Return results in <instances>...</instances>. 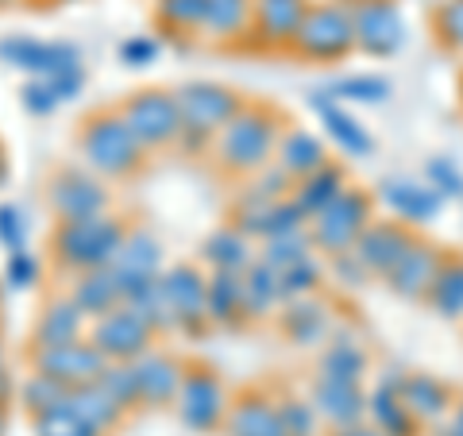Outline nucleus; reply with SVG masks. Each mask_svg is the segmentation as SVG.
Here are the masks:
<instances>
[{"instance_id":"obj_1","label":"nucleus","mask_w":463,"mask_h":436,"mask_svg":"<svg viewBox=\"0 0 463 436\" xmlns=\"http://www.w3.org/2000/svg\"><path fill=\"white\" fill-rule=\"evenodd\" d=\"M282 116L270 105H243L232 120L216 132L213 139V155L221 170L228 174H259L274 163L282 139Z\"/></svg>"},{"instance_id":"obj_2","label":"nucleus","mask_w":463,"mask_h":436,"mask_svg":"<svg viewBox=\"0 0 463 436\" xmlns=\"http://www.w3.org/2000/svg\"><path fill=\"white\" fill-rule=\"evenodd\" d=\"M78 151L85 158V166H90L97 178H109V182L132 178L143 166V155H147V147H143L132 128L124 124L120 109H97L85 116L78 128Z\"/></svg>"},{"instance_id":"obj_3","label":"nucleus","mask_w":463,"mask_h":436,"mask_svg":"<svg viewBox=\"0 0 463 436\" xmlns=\"http://www.w3.org/2000/svg\"><path fill=\"white\" fill-rule=\"evenodd\" d=\"M124 236H128V221L116 213H100V216H90V221H58L51 236V251L58 267L85 274V270L112 267L116 255H120Z\"/></svg>"},{"instance_id":"obj_4","label":"nucleus","mask_w":463,"mask_h":436,"mask_svg":"<svg viewBox=\"0 0 463 436\" xmlns=\"http://www.w3.org/2000/svg\"><path fill=\"white\" fill-rule=\"evenodd\" d=\"M182 109V147L185 151H201L216 132L243 109V97L236 90H228L221 81H185L174 90Z\"/></svg>"},{"instance_id":"obj_5","label":"nucleus","mask_w":463,"mask_h":436,"mask_svg":"<svg viewBox=\"0 0 463 436\" xmlns=\"http://www.w3.org/2000/svg\"><path fill=\"white\" fill-rule=\"evenodd\" d=\"M298 58L306 62H340L355 51V27H352V8L344 0H321V5H309L306 24L294 39Z\"/></svg>"},{"instance_id":"obj_6","label":"nucleus","mask_w":463,"mask_h":436,"mask_svg":"<svg viewBox=\"0 0 463 436\" xmlns=\"http://www.w3.org/2000/svg\"><path fill=\"white\" fill-rule=\"evenodd\" d=\"M120 116L147 151L174 147L182 139V109H178L174 90H155L151 85V90L128 93L120 100Z\"/></svg>"},{"instance_id":"obj_7","label":"nucleus","mask_w":463,"mask_h":436,"mask_svg":"<svg viewBox=\"0 0 463 436\" xmlns=\"http://www.w3.org/2000/svg\"><path fill=\"white\" fill-rule=\"evenodd\" d=\"M158 289L170 313V332L201 336L209 328V279L194 263H174L166 274H158Z\"/></svg>"},{"instance_id":"obj_8","label":"nucleus","mask_w":463,"mask_h":436,"mask_svg":"<svg viewBox=\"0 0 463 436\" xmlns=\"http://www.w3.org/2000/svg\"><path fill=\"white\" fill-rule=\"evenodd\" d=\"M371 221H374L371 216V197L364 190H355V185H347L332 205H325L309 221V236H313V243L321 247V251L344 255V251H352L355 247V240L364 236Z\"/></svg>"},{"instance_id":"obj_9","label":"nucleus","mask_w":463,"mask_h":436,"mask_svg":"<svg viewBox=\"0 0 463 436\" xmlns=\"http://www.w3.org/2000/svg\"><path fill=\"white\" fill-rule=\"evenodd\" d=\"M228 390L221 383V374L213 367H185V379L182 390L174 398V413L190 432H216L224 429V417H228Z\"/></svg>"},{"instance_id":"obj_10","label":"nucleus","mask_w":463,"mask_h":436,"mask_svg":"<svg viewBox=\"0 0 463 436\" xmlns=\"http://www.w3.org/2000/svg\"><path fill=\"white\" fill-rule=\"evenodd\" d=\"M47 205L58 221H90V216L109 213V190L97 174L62 166L47 178Z\"/></svg>"},{"instance_id":"obj_11","label":"nucleus","mask_w":463,"mask_h":436,"mask_svg":"<svg viewBox=\"0 0 463 436\" xmlns=\"http://www.w3.org/2000/svg\"><path fill=\"white\" fill-rule=\"evenodd\" d=\"M90 340L109 363H136L139 355L151 352L155 328L143 321L139 313L128 309V305H120V309L97 317V321L90 325Z\"/></svg>"},{"instance_id":"obj_12","label":"nucleus","mask_w":463,"mask_h":436,"mask_svg":"<svg viewBox=\"0 0 463 436\" xmlns=\"http://www.w3.org/2000/svg\"><path fill=\"white\" fill-rule=\"evenodd\" d=\"M355 27V51L371 58H390L405 43V20L394 0H347Z\"/></svg>"},{"instance_id":"obj_13","label":"nucleus","mask_w":463,"mask_h":436,"mask_svg":"<svg viewBox=\"0 0 463 436\" xmlns=\"http://www.w3.org/2000/svg\"><path fill=\"white\" fill-rule=\"evenodd\" d=\"M0 62L20 70L27 78H58L81 66V51L74 43H43L32 35H5L0 39Z\"/></svg>"},{"instance_id":"obj_14","label":"nucleus","mask_w":463,"mask_h":436,"mask_svg":"<svg viewBox=\"0 0 463 436\" xmlns=\"http://www.w3.org/2000/svg\"><path fill=\"white\" fill-rule=\"evenodd\" d=\"M109 367V359L97 352L90 336H81L74 344H58V347H32V371L51 374L62 386H90L100 379V371Z\"/></svg>"},{"instance_id":"obj_15","label":"nucleus","mask_w":463,"mask_h":436,"mask_svg":"<svg viewBox=\"0 0 463 436\" xmlns=\"http://www.w3.org/2000/svg\"><path fill=\"white\" fill-rule=\"evenodd\" d=\"M417 236L410 232V224H398V221H371L367 232L355 240L352 255L364 263V270L371 279H386L390 270H394L398 259L410 251V243Z\"/></svg>"},{"instance_id":"obj_16","label":"nucleus","mask_w":463,"mask_h":436,"mask_svg":"<svg viewBox=\"0 0 463 436\" xmlns=\"http://www.w3.org/2000/svg\"><path fill=\"white\" fill-rule=\"evenodd\" d=\"M444 267V251L437 243H425V240H413L410 251H405L394 270L386 274V286L394 289L398 298L405 301H417V298H429L432 282H437V274Z\"/></svg>"},{"instance_id":"obj_17","label":"nucleus","mask_w":463,"mask_h":436,"mask_svg":"<svg viewBox=\"0 0 463 436\" xmlns=\"http://www.w3.org/2000/svg\"><path fill=\"white\" fill-rule=\"evenodd\" d=\"M379 201L394 216H402L405 224H432L440 216V209H444V197L432 190L429 182L402 178V174L379 182Z\"/></svg>"},{"instance_id":"obj_18","label":"nucleus","mask_w":463,"mask_h":436,"mask_svg":"<svg viewBox=\"0 0 463 436\" xmlns=\"http://www.w3.org/2000/svg\"><path fill=\"white\" fill-rule=\"evenodd\" d=\"M402 379H405V371H386L379 386L367 394V417L383 436H417L421 432V421L410 413V405L398 394Z\"/></svg>"},{"instance_id":"obj_19","label":"nucleus","mask_w":463,"mask_h":436,"mask_svg":"<svg viewBox=\"0 0 463 436\" xmlns=\"http://www.w3.org/2000/svg\"><path fill=\"white\" fill-rule=\"evenodd\" d=\"M309 0H255V20H251V35L259 47H294V39L306 24Z\"/></svg>"},{"instance_id":"obj_20","label":"nucleus","mask_w":463,"mask_h":436,"mask_svg":"<svg viewBox=\"0 0 463 436\" xmlns=\"http://www.w3.org/2000/svg\"><path fill=\"white\" fill-rule=\"evenodd\" d=\"M136 379H139V405H151V410H163V405H174L185 379V363L170 352H147L136 363Z\"/></svg>"},{"instance_id":"obj_21","label":"nucleus","mask_w":463,"mask_h":436,"mask_svg":"<svg viewBox=\"0 0 463 436\" xmlns=\"http://www.w3.org/2000/svg\"><path fill=\"white\" fill-rule=\"evenodd\" d=\"M309 109L317 112V120H321L325 128V136L336 143V147L344 155H352V158H367L374 151V139L367 136V128L355 120L352 112H347L340 100H332L325 90H313L309 93Z\"/></svg>"},{"instance_id":"obj_22","label":"nucleus","mask_w":463,"mask_h":436,"mask_svg":"<svg viewBox=\"0 0 463 436\" xmlns=\"http://www.w3.org/2000/svg\"><path fill=\"white\" fill-rule=\"evenodd\" d=\"M224 436H286L279 421V405L263 390H240L228 405Z\"/></svg>"},{"instance_id":"obj_23","label":"nucleus","mask_w":463,"mask_h":436,"mask_svg":"<svg viewBox=\"0 0 463 436\" xmlns=\"http://www.w3.org/2000/svg\"><path fill=\"white\" fill-rule=\"evenodd\" d=\"M81 336H90L85 332V313L70 301V294L43 301L32 325V347H58V344H74Z\"/></svg>"},{"instance_id":"obj_24","label":"nucleus","mask_w":463,"mask_h":436,"mask_svg":"<svg viewBox=\"0 0 463 436\" xmlns=\"http://www.w3.org/2000/svg\"><path fill=\"white\" fill-rule=\"evenodd\" d=\"M313 410L321 413L332 429L340 425H355L367 417V394L359 383H332V379H313Z\"/></svg>"},{"instance_id":"obj_25","label":"nucleus","mask_w":463,"mask_h":436,"mask_svg":"<svg viewBox=\"0 0 463 436\" xmlns=\"http://www.w3.org/2000/svg\"><path fill=\"white\" fill-rule=\"evenodd\" d=\"M70 301L85 313V321H97L112 309L124 305V289H120V274L116 267H100V270H85L74 274V286H70Z\"/></svg>"},{"instance_id":"obj_26","label":"nucleus","mask_w":463,"mask_h":436,"mask_svg":"<svg viewBox=\"0 0 463 436\" xmlns=\"http://www.w3.org/2000/svg\"><path fill=\"white\" fill-rule=\"evenodd\" d=\"M279 325H282V336L289 344L317 347V344H328L332 317H328V305L321 298H298V301H286Z\"/></svg>"},{"instance_id":"obj_27","label":"nucleus","mask_w":463,"mask_h":436,"mask_svg":"<svg viewBox=\"0 0 463 436\" xmlns=\"http://www.w3.org/2000/svg\"><path fill=\"white\" fill-rule=\"evenodd\" d=\"M402 402L410 405V413L417 421H444L448 413H456V402H452V390H448L437 374H425V371H413L402 379Z\"/></svg>"},{"instance_id":"obj_28","label":"nucleus","mask_w":463,"mask_h":436,"mask_svg":"<svg viewBox=\"0 0 463 436\" xmlns=\"http://www.w3.org/2000/svg\"><path fill=\"white\" fill-rule=\"evenodd\" d=\"M274 163L294 182H301V178H309L313 170H321L328 163V155H325V143L313 132H306V128H286L279 139V151H274Z\"/></svg>"},{"instance_id":"obj_29","label":"nucleus","mask_w":463,"mask_h":436,"mask_svg":"<svg viewBox=\"0 0 463 436\" xmlns=\"http://www.w3.org/2000/svg\"><path fill=\"white\" fill-rule=\"evenodd\" d=\"M201 263L213 267V270H232V274H243L255 259H251V243L248 236L236 228V224H224L209 232L205 240H201Z\"/></svg>"},{"instance_id":"obj_30","label":"nucleus","mask_w":463,"mask_h":436,"mask_svg":"<svg viewBox=\"0 0 463 436\" xmlns=\"http://www.w3.org/2000/svg\"><path fill=\"white\" fill-rule=\"evenodd\" d=\"M251 20H255V0H209L201 35L213 43H232L251 35Z\"/></svg>"},{"instance_id":"obj_31","label":"nucleus","mask_w":463,"mask_h":436,"mask_svg":"<svg viewBox=\"0 0 463 436\" xmlns=\"http://www.w3.org/2000/svg\"><path fill=\"white\" fill-rule=\"evenodd\" d=\"M347 190V174H344V166H336V163H325L321 170H313L309 178H301V182H294V197L298 201V209L309 216L321 213L325 205H332V201H336L340 194Z\"/></svg>"},{"instance_id":"obj_32","label":"nucleus","mask_w":463,"mask_h":436,"mask_svg":"<svg viewBox=\"0 0 463 436\" xmlns=\"http://www.w3.org/2000/svg\"><path fill=\"white\" fill-rule=\"evenodd\" d=\"M367 352L364 344L352 340V336H332L328 347L321 352V363H317V374L332 383H364L367 374Z\"/></svg>"},{"instance_id":"obj_33","label":"nucleus","mask_w":463,"mask_h":436,"mask_svg":"<svg viewBox=\"0 0 463 436\" xmlns=\"http://www.w3.org/2000/svg\"><path fill=\"white\" fill-rule=\"evenodd\" d=\"M282 301L279 294V270L267 267L263 259L243 270V321H263L274 313V305Z\"/></svg>"},{"instance_id":"obj_34","label":"nucleus","mask_w":463,"mask_h":436,"mask_svg":"<svg viewBox=\"0 0 463 436\" xmlns=\"http://www.w3.org/2000/svg\"><path fill=\"white\" fill-rule=\"evenodd\" d=\"M243 321V274L213 270L209 274V325H240Z\"/></svg>"},{"instance_id":"obj_35","label":"nucleus","mask_w":463,"mask_h":436,"mask_svg":"<svg viewBox=\"0 0 463 436\" xmlns=\"http://www.w3.org/2000/svg\"><path fill=\"white\" fill-rule=\"evenodd\" d=\"M120 274H147V279H158V267H163V247L151 236L147 228H128V236L120 243V255L112 263Z\"/></svg>"},{"instance_id":"obj_36","label":"nucleus","mask_w":463,"mask_h":436,"mask_svg":"<svg viewBox=\"0 0 463 436\" xmlns=\"http://www.w3.org/2000/svg\"><path fill=\"white\" fill-rule=\"evenodd\" d=\"M66 405H70V410H74L90 429H97L100 436L112 432L116 425H120V417H124V410H120V405H116L97 383L74 386V390H70V402H66Z\"/></svg>"},{"instance_id":"obj_37","label":"nucleus","mask_w":463,"mask_h":436,"mask_svg":"<svg viewBox=\"0 0 463 436\" xmlns=\"http://www.w3.org/2000/svg\"><path fill=\"white\" fill-rule=\"evenodd\" d=\"M16 398H20V405H24L27 417H43V413H51V410H62V405L70 402V386H62L58 379H51V374L32 371V374H27V379L20 383Z\"/></svg>"},{"instance_id":"obj_38","label":"nucleus","mask_w":463,"mask_h":436,"mask_svg":"<svg viewBox=\"0 0 463 436\" xmlns=\"http://www.w3.org/2000/svg\"><path fill=\"white\" fill-rule=\"evenodd\" d=\"M425 301H429L440 317H448V321L463 317V259H459V255L444 259V267H440L437 282H432V289H429Z\"/></svg>"},{"instance_id":"obj_39","label":"nucleus","mask_w":463,"mask_h":436,"mask_svg":"<svg viewBox=\"0 0 463 436\" xmlns=\"http://www.w3.org/2000/svg\"><path fill=\"white\" fill-rule=\"evenodd\" d=\"M209 0H155V20L163 32L174 35H194L205 24Z\"/></svg>"},{"instance_id":"obj_40","label":"nucleus","mask_w":463,"mask_h":436,"mask_svg":"<svg viewBox=\"0 0 463 436\" xmlns=\"http://www.w3.org/2000/svg\"><path fill=\"white\" fill-rule=\"evenodd\" d=\"M332 100H355V105H383L390 97V81L379 78V74H347V78H336L325 90Z\"/></svg>"},{"instance_id":"obj_41","label":"nucleus","mask_w":463,"mask_h":436,"mask_svg":"<svg viewBox=\"0 0 463 436\" xmlns=\"http://www.w3.org/2000/svg\"><path fill=\"white\" fill-rule=\"evenodd\" d=\"M313 236H309V228H301V232H289V236H274V240H263V263L274 267V270H286V267H294L301 263V259H309L313 255Z\"/></svg>"},{"instance_id":"obj_42","label":"nucleus","mask_w":463,"mask_h":436,"mask_svg":"<svg viewBox=\"0 0 463 436\" xmlns=\"http://www.w3.org/2000/svg\"><path fill=\"white\" fill-rule=\"evenodd\" d=\"M97 386L105 390V394L120 405V410H136L139 405V379H136V367L132 363H109L105 371H100V379Z\"/></svg>"},{"instance_id":"obj_43","label":"nucleus","mask_w":463,"mask_h":436,"mask_svg":"<svg viewBox=\"0 0 463 436\" xmlns=\"http://www.w3.org/2000/svg\"><path fill=\"white\" fill-rule=\"evenodd\" d=\"M321 279H325V270H321V263L309 255V259H301V263H294V267H286V270H279V294H282V305L286 301H298V298H313L317 294V286H321Z\"/></svg>"},{"instance_id":"obj_44","label":"nucleus","mask_w":463,"mask_h":436,"mask_svg":"<svg viewBox=\"0 0 463 436\" xmlns=\"http://www.w3.org/2000/svg\"><path fill=\"white\" fill-rule=\"evenodd\" d=\"M274 405H279V421H282L286 436H317V421H321V413L313 410V402L282 394V398H274Z\"/></svg>"},{"instance_id":"obj_45","label":"nucleus","mask_w":463,"mask_h":436,"mask_svg":"<svg viewBox=\"0 0 463 436\" xmlns=\"http://www.w3.org/2000/svg\"><path fill=\"white\" fill-rule=\"evenodd\" d=\"M32 432L35 436H100L97 429L85 425V421L70 410V405H62V410H51L43 417H32Z\"/></svg>"},{"instance_id":"obj_46","label":"nucleus","mask_w":463,"mask_h":436,"mask_svg":"<svg viewBox=\"0 0 463 436\" xmlns=\"http://www.w3.org/2000/svg\"><path fill=\"white\" fill-rule=\"evenodd\" d=\"M20 105H24V112H32V116H51L58 105H62V97L54 93V85L47 78H27L20 85Z\"/></svg>"},{"instance_id":"obj_47","label":"nucleus","mask_w":463,"mask_h":436,"mask_svg":"<svg viewBox=\"0 0 463 436\" xmlns=\"http://www.w3.org/2000/svg\"><path fill=\"white\" fill-rule=\"evenodd\" d=\"M0 247L12 255V251H27V216L20 205L5 201L0 205Z\"/></svg>"},{"instance_id":"obj_48","label":"nucleus","mask_w":463,"mask_h":436,"mask_svg":"<svg viewBox=\"0 0 463 436\" xmlns=\"http://www.w3.org/2000/svg\"><path fill=\"white\" fill-rule=\"evenodd\" d=\"M425 182H429L440 197H463V170L452 163V158H429Z\"/></svg>"},{"instance_id":"obj_49","label":"nucleus","mask_w":463,"mask_h":436,"mask_svg":"<svg viewBox=\"0 0 463 436\" xmlns=\"http://www.w3.org/2000/svg\"><path fill=\"white\" fill-rule=\"evenodd\" d=\"M39 259L32 251H12L5 263V286L8 289H32L39 282Z\"/></svg>"},{"instance_id":"obj_50","label":"nucleus","mask_w":463,"mask_h":436,"mask_svg":"<svg viewBox=\"0 0 463 436\" xmlns=\"http://www.w3.org/2000/svg\"><path fill=\"white\" fill-rule=\"evenodd\" d=\"M155 58H158V39L155 35H132V39L120 43V62L128 70H143V66H151Z\"/></svg>"},{"instance_id":"obj_51","label":"nucleus","mask_w":463,"mask_h":436,"mask_svg":"<svg viewBox=\"0 0 463 436\" xmlns=\"http://www.w3.org/2000/svg\"><path fill=\"white\" fill-rule=\"evenodd\" d=\"M332 274H336V282L340 286H364L371 274L364 270V263L352 255V251H344V255H332Z\"/></svg>"},{"instance_id":"obj_52","label":"nucleus","mask_w":463,"mask_h":436,"mask_svg":"<svg viewBox=\"0 0 463 436\" xmlns=\"http://www.w3.org/2000/svg\"><path fill=\"white\" fill-rule=\"evenodd\" d=\"M328 436H383V432L374 429L371 421H355V425H340V429H332Z\"/></svg>"},{"instance_id":"obj_53","label":"nucleus","mask_w":463,"mask_h":436,"mask_svg":"<svg viewBox=\"0 0 463 436\" xmlns=\"http://www.w3.org/2000/svg\"><path fill=\"white\" fill-rule=\"evenodd\" d=\"M16 379H12V374H8V367H5V363H0V405H5V410H8V402L12 398H16Z\"/></svg>"},{"instance_id":"obj_54","label":"nucleus","mask_w":463,"mask_h":436,"mask_svg":"<svg viewBox=\"0 0 463 436\" xmlns=\"http://www.w3.org/2000/svg\"><path fill=\"white\" fill-rule=\"evenodd\" d=\"M437 436H463V402L456 405V413H452V421H448V425L437 432Z\"/></svg>"},{"instance_id":"obj_55","label":"nucleus","mask_w":463,"mask_h":436,"mask_svg":"<svg viewBox=\"0 0 463 436\" xmlns=\"http://www.w3.org/2000/svg\"><path fill=\"white\" fill-rule=\"evenodd\" d=\"M8 182V151H5V143H0V185Z\"/></svg>"},{"instance_id":"obj_56","label":"nucleus","mask_w":463,"mask_h":436,"mask_svg":"<svg viewBox=\"0 0 463 436\" xmlns=\"http://www.w3.org/2000/svg\"><path fill=\"white\" fill-rule=\"evenodd\" d=\"M5 432H8V410L0 405V436H5Z\"/></svg>"},{"instance_id":"obj_57","label":"nucleus","mask_w":463,"mask_h":436,"mask_svg":"<svg viewBox=\"0 0 463 436\" xmlns=\"http://www.w3.org/2000/svg\"><path fill=\"white\" fill-rule=\"evenodd\" d=\"M0 363H5V347H0Z\"/></svg>"},{"instance_id":"obj_58","label":"nucleus","mask_w":463,"mask_h":436,"mask_svg":"<svg viewBox=\"0 0 463 436\" xmlns=\"http://www.w3.org/2000/svg\"><path fill=\"white\" fill-rule=\"evenodd\" d=\"M459 97H463V81H459Z\"/></svg>"},{"instance_id":"obj_59","label":"nucleus","mask_w":463,"mask_h":436,"mask_svg":"<svg viewBox=\"0 0 463 436\" xmlns=\"http://www.w3.org/2000/svg\"><path fill=\"white\" fill-rule=\"evenodd\" d=\"M0 5H12V0H0Z\"/></svg>"}]
</instances>
